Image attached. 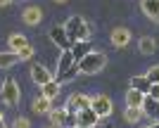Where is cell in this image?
I'll return each instance as SVG.
<instances>
[{"instance_id": "obj_7", "label": "cell", "mask_w": 159, "mask_h": 128, "mask_svg": "<svg viewBox=\"0 0 159 128\" xmlns=\"http://www.w3.org/2000/svg\"><path fill=\"white\" fill-rule=\"evenodd\" d=\"M31 81L36 86H45L48 81H52V71L43 64H31Z\"/></svg>"}, {"instance_id": "obj_30", "label": "cell", "mask_w": 159, "mask_h": 128, "mask_svg": "<svg viewBox=\"0 0 159 128\" xmlns=\"http://www.w3.org/2000/svg\"><path fill=\"white\" fill-rule=\"evenodd\" d=\"M0 128H7V123H5V121H0Z\"/></svg>"}, {"instance_id": "obj_31", "label": "cell", "mask_w": 159, "mask_h": 128, "mask_svg": "<svg viewBox=\"0 0 159 128\" xmlns=\"http://www.w3.org/2000/svg\"><path fill=\"white\" fill-rule=\"evenodd\" d=\"M55 2H66V0H55Z\"/></svg>"}, {"instance_id": "obj_19", "label": "cell", "mask_w": 159, "mask_h": 128, "mask_svg": "<svg viewBox=\"0 0 159 128\" xmlns=\"http://www.w3.org/2000/svg\"><path fill=\"white\" fill-rule=\"evenodd\" d=\"M60 90H62V83L57 81V78H52V81H48L45 86H40V93L45 95V97H50V100H55V97L60 95Z\"/></svg>"}, {"instance_id": "obj_4", "label": "cell", "mask_w": 159, "mask_h": 128, "mask_svg": "<svg viewBox=\"0 0 159 128\" xmlns=\"http://www.w3.org/2000/svg\"><path fill=\"white\" fill-rule=\"evenodd\" d=\"M90 104H93V97H90V95H86V93H74V95H69V100H66L64 107L69 109V112H74V114H79V112L88 109Z\"/></svg>"}, {"instance_id": "obj_17", "label": "cell", "mask_w": 159, "mask_h": 128, "mask_svg": "<svg viewBox=\"0 0 159 128\" xmlns=\"http://www.w3.org/2000/svg\"><path fill=\"white\" fill-rule=\"evenodd\" d=\"M145 95H147V93H143V90H135V88L126 90V107H143Z\"/></svg>"}, {"instance_id": "obj_13", "label": "cell", "mask_w": 159, "mask_h": 128, "mask_svg": "<svg viewBox=\"0 0 159 128\" xmlns=\"http://www.w3.org/2000/svg\"><path fill=\"white\" fill-rule=\"evenodd\" d=\"M140 10L147 19H152L159 24V0H140Z\"/></svg>"}, {"instance_id": "obj_22", "label": "cell", "mask_w": 159, "mask_h": 128, "mask_svg": "<svg viewBox=\"0 0 159 128\" xmlns=\"http://www.w3.org/2000/svg\"><path fill=\"white\" fill-rule=\"evenodd\" d=\"M66 114H69V109H66V107L52 109V112H50V123L57 126V128H62V126H64V121H66Z\"/></svg>"}, {"instance_id": "obj_14", "label": "cell", "mask_w": 159, "mask_h": 128, "mask_svg": "<svg viewBox=\"0 0 159 128\" xmlns=\"http://www.w3.org/2000/svg\"><path fill=\"white\" fill-rule=\"evenodd\" d=\"M74 64H76V60H74V52H71V50H60V60H57V74L69 71Z\"/></svg>"}, {"instance_id": "obj_10", "label": "cell", "mask_w": 159, "mask_h": 128, "mask_svg": "<svg viewBox=\"0 0 159 128\" xmlns=\"http://www.w3.org/2000/svg\"><path fill=\"white\" fill-rule=\"evenodd\" d=\"M109 41H112L114 47H126L128 43H131V31L124 26H116L112 31V36H109Z\"/></svg>"}, {"instance_id": "obj_23", "label": "cell", "mask_w": 159, "mask_h": 128, "mask_svg": "<svg viewBox=\"0 0 159 128\" xmlns=\"http://www.w3.org/2000/svg\"><path fill=\"white\" fill-rule=\"evenodd\" d=\"M143 116H145L143 107H126V112H124V119H126V123H138Z\"/></svg>"}, {"instance_id": "obj_21", "label": "cell", "mask_w": 159, "mask_h": 128, "mask_svg": "<svg viewBox=\"0 0 159 128\" xmlns=\"http://www.w3.org/2000/svg\"><path fill=\"white\" fill-rule=\"evenodd\" d=\"M128 86H131V88H135V90H143V93H150V88H152V83H150L147 74H143V76H133Z\"/></svg>"}, {"instance_id": "obj_26", "label": "cell", "mask_w": 159, "mask_h": 128, "mask_svg": "<svg viewBox=\"0 0 159 128\" xmlns=\"http://www.w3.org/2000/svg\"><path fill=\"white\" fill-rule=\"evenodd\" d=\"M33 52H36V50H33L31 45H26V47H21V50H19V57H21V60H31Z\"/></svg>"}, {"instance_id": "obj_8", "label": "cell", "mask_w": 159, "mask_h": 128, "mask_svg": "<svg viewBox=\"0 0 159 128\" xmlns=\"http://www.w3.org/2000/svg\"><path fill=\"white\" fill-rule=\"evenodd\" d=\"M100 114L95 112L93 107H88V109H83V112H79V126H88V128H98L100 126Z\"/></svg>"}, {"instance_id": "obj_18", "label": "cell", "mask_w": 159, "mask_h": 128, "mask_svg": "<svg viewBox=\"0 0 159 128\" xmlns=\"http://www.w3.org/2000/svg\"><path fill=\"white\" fill-rule=\"evenodd\" d=\"M26 45H29V41L24 33H10V38H7V47L14 50V52H19L21 47H26Z\"/></svg>"}, {"instance_id": "obj_24", "label": "cell", "mask_w": 159, "mask_h": 128, "mask_svg": "<svg viewBox=\"0 0 159 128\" xmlns=\"http://www.w3.org/2000/svg\"><path fill=\"white\" fill-rule=\"evenodd\" d=\"M147 78H150V83H159V64L147 69Z\"/></svg>"}, {"instance_id": "obj_12", "label": "cell", "mask_w": 159, "mask_h": 128, "mask_svg": "<svg viewBox=\"0 0 159 128\" xmlns=\"http://www.w3.org/2000/svg\"><path fill=\"white\" fill-rule=\"evenodd\" d=\"M21 19H24V24H29V26H36V24H40V19H43V10H40V7H36V5L24 7Z\"/></svg>"}, {"instance_id": "obj_11", "label": "cell", "mask_w": 159, "mask_h": 128, "mask_svg": "<svg viewBox=\"0 0 159 128\" xmlns=\"http://www.w3.org/2000/svg\"><path fill=\"white\" fill-rule=\"evenodd\" d=\"M31 109H33V114H50L52 112V100L45 97L43 93H38V97H33L31 102Z\"/></svg>"}, {"instance_id": "obj_15", "label": "cell", "mask_w": 159, "mask_h": 128, "mask_svg": "<svg viewBox=\"0 0 159 128\" xmlns=\"http://www.w3.org/2000/svg\"><path fill=\"white\" fill-rule=\"evenodd\" d=\"M71 52H74V60L81 62L88 52H93V45H90V41H76L71 45Z\"/></svg>"}, {"instance_id": "obj_2", "label": "cell", "mask_w": 159, "mask_h": 128, "mask_svg": "<svg viewBox=\"0 0 159 128\" xmlns=\"http://www.w3.org/2000/svg\"><path fill=\"white\" fill-rule=\"evenodd\" d=\"M66 33H69V38H71V43L76 41H88V36H90V29H88L86 19L83 17H79V14H74V17H69V21L64 24Z\"/></svg>"}, {"instance_id": "obj_16", "label": "cell", "mask_w": 159, "mask_h": 128, "mask_svg": "<svg viewBox=\"0 0 159 128\" xmlns=\"http://www.w3.org/2000/svg\"><path fill=\"white\" fill-rule=\"evenodd\" d=\"M17 62H21L19 52H14V50H10V52H0V71H5V69H12Z\"/></svg>"}, {"instance_id": "obj_28", "label": "cell", "mask_w": 159, "mask_h": 128, "mask_svg": "<svg viewBox=\"0 0 159 128\" xmlns=\"http://www.w3.org/2000/svg\"><path fill=\"white\" fill-rule=\"evenodd\" d=\"M10 2H12V0H0V7H7Z\"/></svg>"}, {"instance_id": "obj_29", "label": "cell", "mask_w": 159, "mask_h": 128, "mask_svg": "<svg viewBox=\"0 0 159 128\" xmlns=\"http://www.w3.org/2000/svg\"><path fill=\"white\" fill-rule=\"evenodd\" d=\"M145 128H159V121L157 123H150V126H145Z\"/></svg>"}, {"instance_id": "obj_6", "label": "cell", "mask_w": 159, "mask_h": 128, "mask_svg": "<svg viewBox=\"0 0 159 128\" xmlns=\"http://www.w3.org/2000/svg\"><path fill=\"white\" fill-rule=\"evenodd\" d=\"M90 107L100 114V119H107V116L112 114V109H114L112 100H109L107 95H93V104H90Z\"/></svg>"}, {"instance_id": "obj_27", "label": "cell", "mask_w": 159, "mask_h": 128, "mask_svg": "<svg viewBox=\"0 0 159 128\" xmlns=\"http://www.w3.org/2000/svg\"><path fill=\"white\" fill-rule=\"evenodd\" d=\"M147 95H152L154 100H159V83H152V88H150V93Z\"/></svg>"}, {"instance_id": "obj_9", "label": "cell", "mask_w": 159, "mask_h": 128, "mask_svg": "<svg viewBox=\"0 0 159 128\" xmlns=\"http://www.w3.org/2000/svg\"><path fill=\"white\" fill-rule=\"evenodd\" d=\"M143 112L150 119V123L159 121V100H154L152 95H145V102H143Z\"/></svg>"}, {"instance_id": "obj_20", "label": "cell", "mask_w": 159, "mask_h": 128, "mask_svg": "<svg viewBox=\"0 0 159 128\" xmlns=\"http://www.w3.org/2000/svg\"><path fill=\"white\" fill-rule=\"evenodd\" d=\"M138 50H140V55H154V50H157V41L150 38V36H143V38L138 41Z\"/></svg>"}, {"instance_id": "obj_5", "label": "cell", "mask_w": 159, "mask_h": 128, "mask_svg": "<svg viewBox=\"0 0 159 128\" xmlns=\"http://www.w3.org/2000/svg\"><path fill=\"white\" fill-rule=\"evenodd\" d=\"M48 33H50V41L57 45V50H71L74 43H71V38H69V33H66L64 26H52Z\"/></svg>"}, {"instance_id": "obj_32", "label": "cell", "mask_w": 159, "mask_h": 128, "mask_svg": "<svg viewBox=\"0 0 159 128\" xmlns=\"http://www.w3.org/2000/svg\"><path fill=\"white\" fill-rule=\"evenodd\" d=\"M52 128H57V126H52Z\"/></svg>"}, {"instance_id": "obj_1", "label": "cell", "mask_w": 159, "mask_h": 128, "mask_svg": "<svg viewBox=\"0 0 159 128\" xmlns=\"http://www.w3.org/2000/svg\"><path fill=\"white\" fill-rule=\"evenodd\" d=\"M105 67H107V55L102 52V50H93V52H88L86 57L79 62L81 74H100Z\"/></svg>"}, {"instance_id": "obj_25", "label": "cell", "mask_w": 159, "mask_h": 128, "mask_svg": "<svg viewBox=\"0 0 159 128\" xmlns=\"http://www.w3.org/2000/svg\"><path fill=\"white\" fill-rule=\"evenodd\" d=\"M12 128H31V123H29V119H24V116H17L12 121Z\"/></svg>"}, {"instance_id": "obj_3", "label": "cell", "mask_w": 159, "mask_h": 128, "mask_svg": "<svg viewBox=\"0 0 159 128\" xmlns=\"http://www.w3.org/2000/svg\"><path fill=\"white\" fill-rule=\"evenodd\" d=\"M0 97H2V102L5 104H10V107H17L21 100V90H19V83L14 81L12 76H7L5 81H2V88H0Z\"/></svg>"}]
</instances>
